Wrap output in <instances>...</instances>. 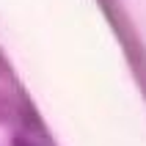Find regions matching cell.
Segmentation results:
<instances>
[]
</instances>
